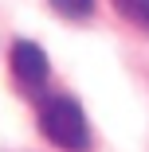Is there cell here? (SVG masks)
Masks as SVG:
<instances>
[{
	"label": "cell",
	"mask_w": 149,
	"mask_h": 152,
	"mask_svg": "<svg viewBox=\"0 0 149 152\" xmlns=\"http://www.w3.org/2000/svg\"><path fill=\"white\" fill-rule=\"evenodd\" d=\"M47 4L59 16H67V20H86V16L94 12V0H47Z\"/></svg>",
	"instance_id": "cell-4"
},
{
	"label": "cell",
	"mask_w": 149,
	"mask_h": 152,
	"mask_svg": "<svg viewBox=\"0 0 149 152\" xmlns=\"http://www.w3.org/2000/svg\"><path fill=\"white\" fill-rule=\"evenodd\" d=\"M39 133L67 148V152H86L90 148V125H86V113L75 98H47L39 102Z\"/></svg>",
	"instance_id": "cell-1"
},
{
	"label": "cell",
	"mask_w": 149,
	"mask_h": 152,
	"mask_svg": "<svg viewBox=\"0 0 149 152\" xmlns=\"http://www.w3.org/2000/svg\"><path fill=\"white\" fill-rule=\"evenodd\" d=\"M114 8L122 12L126 23H133L137 31L149 35V0H114Z\"/></svg>",
	"instance_id": "cell-3"
},
{
	"label": "cell",
	"mask_w": 149,
	"mask_h": 152,
	"mask_svg": "<svg viewBox=\"0 0 149 152\" xmlns=\"http://www.w3.org/2000/svg\"><path fill=\"white\" fill-rule=\"evenodd\" d=\"M12 74H16V82H20L24 94H32V98L43 94L47 74H51L43 47L32 43V39H16V43H12Z\"/></svg>",
	"instance_id": "cell-2"
}]
</instances>
